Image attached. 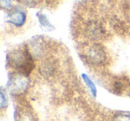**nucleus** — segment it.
I'll use <instances>...</instances> for the list:
<instances>
[{"instance_id":"obj_1","label":"nucleus","mask_w":130,"mask_h":121,"mask_svg":"<svg viewBox=\"0 0 130 121\" xmlns=\"http://www.w3.org/2000/svg\"><path fill=\"white\" fill-rule=\"evenodd\" d=\"M7 63L16 71L29 75L35 67L34 59L28 47H21L7 54Z\"/></svg>"},{"instance_id":"obj_2","label":"nucleus","mask_w":130,"mask_h":121,"mask_svg":"<svg viewBox=\"0 0 130 121\" xmlns=\"http://www.w3.org/2000/svg\"><path fill=\"white\" fill-rule=\"evenodd\" d=\"M84 55L87 62L94 66L103 65L107 61L106 52L98 43H93L87 45L84 51Z\"/></svg>"},{"instance_id":"obj_3","label":"nucleus","mask_w":130,"mask_h":121,"mask_svg":"<svg viewBox=\"0 0 130 121\" xmlns=\"http://www.w3.org/2000/svg\"><path fill=\"white\" fill-rule=\"evenodd\" d=\"M29 78L25 73L15 71L10 75L8 80V87L10 91L14 94H24L29 89Z\"/></svg>"},{"instance_id":"obj_4","label":"nucleus","mask_w":130,"mask_h":121,"mask_svg":"<svg viewBox=\"0 0 130 121\" xmlns=\"http://www.w3.org/2000/svg\"><path fill=\"white\" fill-rule=\"evenodd\" d=\"M6 21L14 27L21 28L26 23L27 12L22 6H13L6 11Z\"/></svg>"},{"instance_id":"obj_5","label":"nucleus","mask_w":130,"mask_h":121,"mask_svg":"<svg viewBox=\"0 0 130 121\" xmlns=\"http://www.w3.org/2000/svg\"><path fill=\"white\" fill-rule=\"evenodd\" d=\"M86 32L89 38L92 40H99L103 38L105 31L101 23L97 22H90L86 27Z\"/></svg>"},{"instance_id":"obj_6","label":"nucleus","mask_w":130,"mask_h":121,"mask_svg":"<svg viewBox=\"0 0 130 121\" xmlns=\"http://www.w3.org/2000/svg\"><path fill=\"white\" fill-rule=\"evenodd\" d=\"M56 68L54 62L50 60H45L39 65V72L44 78H50L55 73Z\"/></svg>"},{"instance_id":"obj_7","label":"nucleus","mask_w":130,"mask_h":121,"mask_svg":"<svg viewBox=\"0 0 130 121\" xmlns=\"http://www.w3.org/2000/svg\"><path fill=\"white\" fill-rule=\"evenodd\" d=\"M44 40L41 38H35L34 41H32L30 45V51L31 54L33 55V57H40V56H43L44 52L45 50V44H44Z\"/></svg>"},{"instance_id":"obj_8","label":"nucleus","mask_w":130,"mask_h":121,"mask_svg":"<svg viewBox=\"0 0 130 121\" xmlns=\"http://www.w3.org/2000/svg\"><path fill=\"white\" fill-rule=\"evenodd\" d=\"M37 16H38V20L39 22L40 26H41V28L44 30L50 31L54 29V26L51 23V22L49 21V19L47 18V16L45 13H43L42 12H38L37 13Z\"/></svg>"},{"instance_id":"obj_9","label":"nucleus","mask_w":130,"mask_h":121,"mask_svg":"<svg viewBox=\"0 0 130 121\" xmlns=\"http://www.w3.org/2000/svg\"><path fill=\"white\" fill-rule=\"evenodd\" d=\"M82 79H83L85 85H87V87L88 88V90L90 91V93L92 94V95L94 96V97H95L96 94H97V90H96V87L94 82H93V80L86 74H82Z\"/></svg>"},{"instance_id":"obj_10","label":"nucleus","mask_w":130,"mask_h":121,"mask_svg":"<svg viewBox=\"0 0 130 121\" xmlns=\"http://www.w3.org/2000/svg\"><path fill=\"white\" fill-rule=\"evenodd\" d=\"M112 121H130V112H119L113 117Z\"/></svg>"},{"instance_id":"obj_11","label":"nucleus","mask_w":130,"mask_h":121,"mask_svg":"<svg viewBox=\"0 0 130 121\" xmlns=\"http://www.w3.org/2000/svg\"><path fill=\"white\" fill-rule=\"evenodd\" d=\"M18 115H19V117H18V118H17L18 121H33L32 115H31L28 110L19 112Z\"/></svg>"},{"instance_id":"obj_12","label":"nucleus","mask_w":130,"mask_h":121,"mask_svg":"<svg viewBox=\"0 0 130 121\" xmlns=\"http://www.w3.org/2000/svg\"><path fill=\"white\" fill-rule=\"evenodd\" d=\"M17 1L28 7H35L41 2V0H17Z\"/></svg>"},{"instance_id":"obj_13","label":"nucleus","mask_w":130,"mask_h":121,"mask_svg":"<svg viewBox=\"0 0 130 121\" xmlns=\"http://www.w3.org/2000/svg\"><path fill=\"white\" fill-rule=\"evenodd\" d=\"M0 3H1V7L4 10H9L11 7H13V5H12V0H0Z\"/></svg>"},{"instance_id":"obj_14","label":"nucleus","mask_w":130,"mask_h":121,"mask_svg":"<svg viewBox=\"0 0 130 121\" xmlns=\"http://www.w3.org/2000/svg\"><path fill=\"white\" fill-rule=\"evenodd\" d=\"M7 98H6V93H5V90L4 89H1V108L4 109L7 106Z\"/></svg>"}]
</instances>
